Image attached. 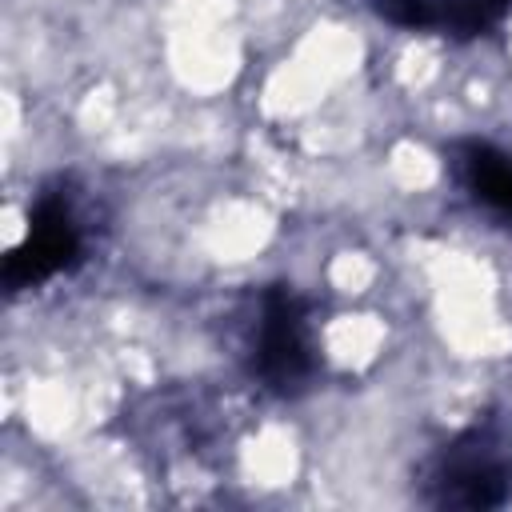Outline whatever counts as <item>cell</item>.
Wrapping results in <instances>:
<instances>
[{"label": "cell", "mask_w": 512, "mask_h": 512, "mask_svg": "<svg viewBox=\"0 0 512 512\" xmlns=\"http://www.w3.org/2000/svg\"><path fill=\"white\" fill-rule=\"evenodd\" d=\"M80 252H84V228L76 220L72 196H68V188H52L36 200L28 240L4 264V284L12 292L40 284V280L72 268L80 260Z\"/></svg>", "instance_id": "7a4b0ae2"}, {"label": "cell", "mask_w": 512, "mask_h": 512, "mask_svg": "<svg viewBox=\"0 0 512 512\" xmlns=\"http://www.w3.org/2000/svg\"><path fill=\"white\" fill-rule=\"evenodd\" d=\"M452 168L464 192L496 220L512 224V156L488 140H464L452 148Z\"/></svg>", "instance_id": "277c9868"}, {"label": "cell", "mask_w": 512, "mask_h": 512, "mask_svg": "<svg viewBox=\"0 0 512 512\" xmlns=\"http://www.w3.org/2000/svg\"><path fill=\"white\" fill-rule=\"evenodd\" d=\"M512 468L504 448L488 432H472L456 440L444 460L436 464V500L440 504H464V508H492L508 500L512 488Z\"/></svg>", "instance_id": "3957f363"}, {"label": "cell", "mask_w": 512, "mask_h": 512, "mask_svg": "<svg viewBox=\"0 0 512 512\" xmlns=\"http://www.w3.org/2000/svg\"><path fill=\"white\" fill-rule=\"evenodd\" d=\"M512 0H380V16L404 28H436L452 36L484 32Z\"/></svg>", "instance_id": "5b68a950"}, {"label": "cell", "mask_w": 512, "mask_h": 512, "mask_svg": "<svg viewBox=\"0 0 512 512\" xmlns=\"http://www.w3.org/2000/svg\"><path fill=\"white\" fill-rule=\"evenodd\" d=\"M312 336H308V308L304 300L276 284L256 296V316L248 324V372L280 392L292 396L312 380Z\"/></svg>", "instance_id": "6da1fadb"}]
</instances>
